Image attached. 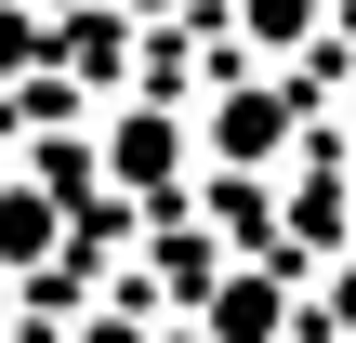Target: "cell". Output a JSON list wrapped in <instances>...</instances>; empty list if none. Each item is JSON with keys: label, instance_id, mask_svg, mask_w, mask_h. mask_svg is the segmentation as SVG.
Wrapping results in <instances>:
<instances>
[{"label": "cell", "instance_id": "3", "mask_svg": "<svg viewBox=\"0 0 356 343\" xmlns=\"http://www.w3.org/2000/svg\"><path fill=\"white\" fill-rule=\"evenodd\" d=\"M53 238H66V185L53 172H0V278L53 264Z\"/></svg>", "mask_w": 356, "mask_h": 343}, {"label": "cell", "instance_id": "11", "mask_svg": "<svg viewBox=\"0 0 356 343\" xmlns=\"http://www.w3.org/2000/svg\"><path fill=\"white\" fill-rule=\"evenodd\" d=\"M343 145H356V93H343Z\"/></svg>", "mask_w": 356, "mask_h": 343}, {"label": "cell", "instance_id": "2", "mask_svg": "<svg viewBox=\"0 0 356 343\" xmlns=\"http://www.w3.org/2000/svg\"><path fill=\"white\" fill-rule=\"evenodd\" d=\"M277 145H291V79H225V93H211V119H198V159L264 172Z\"/></svg>", "mask_w": 356, "mask_h": 343}, {"label": "cell", "instance_id": "6", "mask_svg": "<svg viewBox=\"0 0 356 343\" xmlns=\"http://www.w3.org/2000/svg\"><path fill=\"white\" fill-rule=\"evenodd\" d=\"M291 238H343V185H330V172L291 185Z\"/></svg>", "mask_w": 356, "mask_h": 343}, {"label": "cell", "instance_id": "5", "mask_svg": "<svg viewBox=\"0 0 356 343\" xmlns=\"http://www.w3.org/2000/svg\"><path fill=\"white\" fill-rule=\"evenodd\" d=\"M238 40L251 53H304L317 40V0H238Z\"/></svg>", "mask_w": 356, "mask_h": 343}, {"label": "cell", "instance_id": "8", "mask_svg": "<svg viewBox=\"0 0 356 343\" xmlns=\"http://www.w3.org/2000/svg\"><path fill=\"white\" fill-rule=\"evenodd\" d=\"M79 343H145V317H92V330H79Z\"/></svg>", "mask_w": 356, "mask_h": 343}, {"label": "cell", "instance_id": "4", "mask_svg": "<svg viewBox=\"0 0 356 343\" xmlns=\"http://www.w3.org/2000/svg\"><path fill=\"white\" fill-rule=\"evenodd\" d=\"M277 317H291V291H277L264 264H251V278H211V343H264Z\"/></svg>", "mask_w": 356, "mask_h": 343}, {"label": "cell", "instance_id": "10", "mask_svg": "<svg viewBox=\"0 0 356 343\" xmlns=\"http://www.w3.org/2000/svg\"><path fill=\"white\" fill-rule=\"evenodd\" d=\"M119 13H145V26H159V13H185V0H119Z\"/></svg>", "mask_w": 356, "mask_h": 343}, {"label": "cell", "instance_id": "9", "mask_svg": "<svg viewBox=\"0 0 356 343\" xmlns=\"http://www.w3.org/2000/svg\"><path fill=\"white\" fill-rule=\"evenodd\" d=\"M330 317H343V330H356V251H343V278H330Z\"/></svg>", "mask_w": 356, "mask_h": 343}, {"label": "cell", "instance_id": "7", "mask_svg": "<svg viewBox=\"0 0 356 343\" xmlns=\"http://www.w3.org/2000/svg\"><path fill=\"white\" fill-rule=\"evenodd\" d=\"M26 66H40V13H26V0H0V79H26Z\"/></svg>", "mask_w": 356, "mask_h": 343}, {"label": "cell", "instance_id": "1", "mask_svg": "<svg viewBox=\"0 0 356 343\" xmlns=\"http://www.w3.org/2000/svg\"><path fill=\"white\" fill-rule=\"evenodd\" d=\"M185 159H198V132H185L172 106H119V119H106V185H119V198H172Z\"/></svg>", "mask_w": 356, "mask_h": 343}]
</instances>
